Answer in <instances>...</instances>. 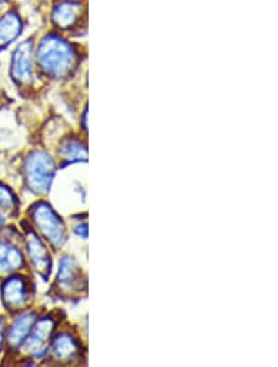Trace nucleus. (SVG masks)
Masks as SVG:
<instances>
[{
	"label": "nucleus",
	"mask_w": 278,
	"mask_h": 367,
	"mask_svg": "<svg viewBox=\"0 0 278 367\" xmlns=\"http://www.w3.org/2000/svg\"><path fill=\"white\" fill-rule=\"evenodd\" d=\"M37 61L45 74L54 78H62L74 67V49L64 39L49 35L40 42Z\"/></svg>",
	"instance_id": "obj_1"
},
{
	"label": "nucleus",
	"mask_w": 278,
	"mask_h": 367,
	"mask_svg": "<svg viewBox=\"0 0 278 367\" xmlns=\"http://www.w3.org/2000/svg\"><path fill=\"white\" fill-rule=\"evenodd\" d=\"M30 221L45 243L54 250L64 247L69 240V231L62 218L56 213L47 202H36L30 206Z\"/></svg>",
	"instance_id": "obj_2"
},
{
	"label": "nucleus",
	"mask_w": 278,
	"mask_h": 367,
	"mask_svg": "<svg viewBox=\"0 0 278 367\" xmlns=\"http://www.w3.org/2000/svg\"><path fill=\"white\" fill-rule=\"evenodd\" d=\"M23 173L26 188L36 196H44L54 182L56 163L47 152L34 150L25 158Z\"/></svg>",
	"instance_id": "obj_3"
},
{
	"label": "nucleus",
	"mask_w": 278,
	"mask_h": 367,
	"mask_svg": "<svg viewBox=\"0 0 278 367\" xmlns=\"http://www.w3.org/2000/svg\"><path fill=\"white\" fill-rule=\"evenodd\" d=\"M56 330V320L51 315L39 317L19 353H25L35 361L49 358V346Z\"/></svg>",
	"instance_id": "obj_4"
},
{
	"label": "nucleus",
	"mask_w": 278,
	"mask_h": 367,
	"mask_svg": "<svg viewBox=\"0 0 278 367\" xmlns=\"http://www.w3.org/2000/svg\"><path fill=\"white\" fill-rule=\"evenodd\" d=\"M31 284L23 274H9L0 284L1 304L10 313H18L26 309L31 298Z\"/></svg>",
	"instance_id": "obj_5"
},
{
	"label": "nucleus",
	"mask_w": 278,
	"mask_h": 367,
	"mask_svg": "<svg viewBox=\"0 0 278 367\" xmlns=\"http://www.w3.org/2000/svg\"><path fill=\"white\" fill-rule=\"evenodd\" d=\"M25 249L30 264L41 279H49L52 271V259L44 239L33 229L25 228Z\"/></svg>",
	"instance_id": "obj_6"
},
{
	"label": "nucleus",
	"mask_w": 278,
	"mask_h": 367,
	"mask_svg": "<svg viewBox=\"0 0 278 367\" xmlns=\"http://www.w3.org/2000/svg\"><path fill=\"white\" fill-rule=\"evenodd\" d=\"M39 314L35 310L24 309L18 312L15 318L9 325H6L5 330V348L11 354L19 353L26 338L29 337L31 329L34 327Z\"/></svg>",
	"instance_id": "obj_7"
},
{
	"label": "nucleus",
	"mask_w": 278,
	"mask_h": 367,
	"mask_svg": "<svg viewBox=\"0 0 278 367\" xmlns=\"http://www.w3.org/2000/svg\"><path fill=\"white\" fill-rule=\"evenodd\" d=\"M56 287L59 289L61 293L66 296L79 292L81 289L86 287V279L72 256H64L59 260Z\"/></svg>",
	"instance_id": "obj_8"
},
{
	"label": "nucleus",
	"mask_w": 278,
	"mask_h": 367,
	"mask_svg": "<svg viewBox=\"0 0 278 367\" xmlns=\"http://www.w3.org/2000/svg\"><path fill=\"white\" fill-rule=\"evenodd\" d=\"M25 255L9 238H0V279L25 267Z\"/></svg>",
	"instance_id": "obj_9"
},
{
	"label": "nucleus",
	"mask_w": 278,
	"mask_h": 367,
	"mask_svg": "<svg viewBox=\"0 0 278 367\" xmlns=\"http://www.w3.org/2000/svg\"><path fill=\"white\" fill-rule=\"evenodd\" d=\"M79 345L77 339L71 334H54L49 346V356L54 363H69L79 358Z\"/></svg>",
	"instance_id": "obj_10"
},
{
	"label": "nucleus",
	"mask_w": 278,
	"mask_h": 367,
	"mask_svg": "<svg viewBox=\"0 0 278 367\" xmlns=\"http://www.w3.org/2000/svg\"><path fill=\"white\" fill-rule=\"evenodd\" d=\"M11 77L19 84H28L33 79V45L25 41L16 47L11 61Z\"/></svg>",
	"instance_id": "obj_11"
},
{
	"label": "nucleus",
	"mask_w": 278,
	"mask_h": 367,
	"mask_svg": "<svg viewBox=\"0 0 278 367\" xmlns=\"http://www.w3.org/2000/svg\"><path fill=\"white\" fill-rule=\"evenodd\" d=\"M59 156L64 161L62 167L74 163V162H86L88 158V150L83 142L76 139H67L59 146Z\"/></svg>",
	"instance_id": "obj_12"
},
{
	"label": "nucleus",
	"mask_w": 278,
	"mask_h": 367,
	"mask_svg": "<svg viewBox=\"0 0 278 367\" xmlns=\"http://www.w3.org/2000/svg\"><path fill=\"white\" fill-rule=\"evenodd\" d=\"M23 29L19 15L10 11L0 19V47L13 42Z\"/></svg>",
	"instance_id": "obj_13"
},
{
	"label": "nucleus",
	"mask_w": 278,
	"mask_h": 367,
	"mask_svg": "<svg viewBox=\"0 0 278 367\" xmlns=\"http://www.w3.org/2000/svg\"><path fill=\"white\" fill-rule=\"evenodd\" d=\"M79 4L74 1H62L54 10L52 19L61 29H69L79 16Z\"/></svg>",
	"instance_id": "obj_14"
},
{
	"label": "nucleus",
	"mask_w": 278,
	"mask_h": 367,
	"mask_svg": "<svg viewBox=\"0 0 278 367\" xmlns=\"http://www.w3.org/2000/svg\"><path fill=\"white\" fill-rule=\"evenodd\" d=\"M19 209V201L10 187L0 183V213L6 216H15Z\"/></svg>",
	"instance_id": "obj_15"
},
{
	"label": "nucleus",
	"mask_w": 278,
	"mask_h": 367,
	"mask_svg": "<svg viewBox=\"0 0 278 367\" xmlns=\"http://www.w3.org/2000/svg\"><path fill=\"white\" fill-rule=\"evenodd\" d=\"M5 330H6V324H5V319L1 314H0V354L5 348Z\"/></svg>",
	"instance_id": "obj_16"
},
{
	"label": "nucleus",
	"mask_w": 278,
	"mask_h": 367,
	"mask_svg": "<svg viewBox=\"0 0 278 367\" xmlns=\"http://www.w3.org/2000/svg\"><path fill=\"white\" fill-rule=\"evenodd\" d=\"M74 233L77 234V235L81 236L82 239H87L88 238V224H79V226H76L74 228Z\"/></svg>",
	"instance_id": "obj_17"
},
{
	"label": "nucleus",
	"mask_w": 278,
	"mask_h": 367,
	"mask_svg": "<svg viewBox=\"0 0 278 367\" xmlns=\"http://www.w3.org/2000/svg\"><path fill=\"white\" fill-rule=\"evenodd\" d=\"M0 1H3V0H0Z\"/></svg>",
	"instance_id": "obj_18"
}]
</instances>
